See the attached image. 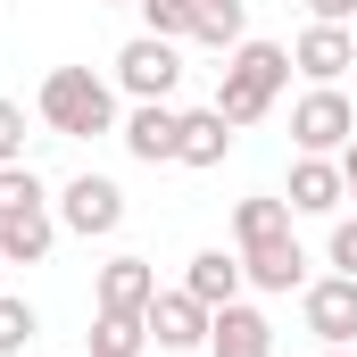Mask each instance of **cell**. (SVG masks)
Instances as JSON below:
<instances>
[{"mask_svg": "<svg viewBox=\"0 0 357 357\" xmlns=\"http://www.w3.org/2000/svg\"><path fill=\"white\" fill-rule=\"evenodd\" d=\"M316 357H357V349H316Z\"/></svg>", "mask_w": 357, "mask_h": 357, "instance_id": "cell-28", "label": "cell"}, {"mask_svg": "<svg viewBox=\"0 0 357 357\" xmlns=\"http://www.w3.org/2000/svg\"><path fill=\"white\" fill-rule=\"evenodd\" d=\"M108 84L125 91V100H175L183 84V42H167V33H133L125 50H116V75Z\"/></svg>", "mask_w": 357, "mask_h": 357, "instance_id": "cell-4", "label": "cell"}, {"mask_svg": "<svg viewBox=\"0 0 357 357\" xmlns=\"http://www.w3.org/2000/svg\"><path fill=\"white\" fill-rule=\"evenodd\" d=\"M241 282H250V274H241V250H199V258L183 266V291H191L199 307H233Z\"/></svg>", "mask_w": 357, "mask_h": 357, "instance_id": "cell-15", "label": "cell"}, {"mask_svg": "<svg viewBox=\"0 0 357 357\" xmlns=\"http://www.w3.org/2000/svg\"><path fill=\"white\" fill-rule=\"evenodd\" d=\"M142 324H150V341H158V349H208V324H216V307H199V299H191V291H158V299H150V316H142Z\"/></svg>", "mask_w": 357, "mask_h": 357, "instance_id": "cell-8", "label": "cell"}, {"mask_svg": "<svg viewBox=\"0 0 357 357\" xmlns=\"http://www.w3.org/2000/svg\"><path fill=\"white\" fill-rule=\"evenodd\" d=\"M291 75H299V67H291V50H282V42H241V50L225 59V75H216V100H208V108L241 133V125H258L274 100H282Z\"/></svg>", "mask_w": 357, "mask_h": 357, "instance_id": "cell-2", "label": "cell"}, {"mask_svg": "<svg viewBox=\"0 0 357 357\" xmlns=\"http://www.w3.org/2000/svg\"><path fill=\"white\" fill-rule=\"evenodd\" d=\"M274 233H291V199H274V191H250V199L233 208V250H250V241H274Z\"/></svg>", "mask_w": 357, "mask_h": 357, "instance_id": "cell-18", "label": "cell"}, {"mask_svg": "<svg viewBox=\"0 0 357 357\" xmlns=\"http://www.w3.org/2000/svg\"><path fill=\"white\" fill-rule=\"evenodd\" d=\"M191 8H199V0H142V33L183 42V33H191Z\"/></svg>", "mask_w": 357, "mask_h": 357, "instance_id": "cell-22", "label": "cell"}, {"mask_svg": "<svg viewBox=\"0 0 357 357\" xmlns=\"http://www.w3.org/2000/svg\"><path fill=\"white\" fill-rule=\"evenodd\" d=\"M307 17H316V25H349L357 0H307Z\"/></svg>", "mask_w": 357, "mask_h": 357, "instance_id": "cell-25", "label": "cell"}, {"mask_svg": "<svg viewBox=\"0 0 357 357\" xmlns=\"http://www.w3.org/2000/svg\"><path fill=\"white\" fill-rule=\"evenodd\" d=\"M91 299H100V316H150V299H158V266L125 250V258L100 266V291H91Z\"/></svg>", "mask_w": 357, "mask_h": 357, "instance_id": "cell-11", "label": "cell"}, {"mask_svg": "<svg viewBox=\"0 0 357 357\" xmlns=\"http://www.w3.org/2000/svg\"><path fill=\"white\" fill-rule=\"evenodd\" d=\"M0 291H8V266H0Z\"/></svg>", "mask_w": 357, "mask_h": 357, "instance_id": "cell-29", "label": "cell"}, {"mask_svg": "<svg viewBox=\"0 0 357 357\" xmlns=\"http://www.w3.org/2000/svg\"><path fill=\"white\" fill-rule=\"evenodd\" d=\"M50 208H59V233H84V241H108V233L125 225V191L108 175H75Z\"/></svg>", "mask_w": 357, "mask_h": 357, "instance_id": "cell-6", "label": "cell"}, {"mask_svg": "<svg viewBox=\"0 0 357 357\" xmlns=\"http://www.w3.org/2000/svg\"><path fill=\"white\" fill-rule=\"evenodd\" d=\"M241 274H250V291H266V299H282V291H307V250H299V233L250 241V250H241Z\"/></svg>", "mask_w": 357, "mask_h": 357, "instance_id": "cell-9", "label": "cell"}, {"mask_svg": "<svg viewBox=\"0 0 357 357\" xmlns=\"http://www.w3.org/2000/svg\"><path fill=\"white\" fill-rule=\"evenodd\" d=\"M324 266L357 274V216H333V241H324Z\"/></svg>", "mask_w": 357, "mask_h": 357, "instance_id": "cell-23", "label": "cell"}, {"mask_svg": "<svg viewBox=\"0 0 357 357\" xmlns=\"http://www.w3.org/2000/svg\"><path fill=\"white\" fill-rule=\"evenodd\" d=\"M25 208H50V183L17 158V167H0V216H25Z\"/></svg>", "mask_w": 357, "mask_h": 357, "instance_id": "cell-20", "label": "cell"}, {"mask_svg": "<svg viewBox=\"0 0 357 357\" xmlns=\"http://www.w3.org/2000/svg\"><path fill=\"white\" fill-rule=\"evenodd\" d=\"M142 349H150L142 316H91V357H142Z\"/></svg>", "mask_w": 357, "mask_h": 357, "instance_id": "cell-19", "label": "cell"}, {"mask_svg": "<svg viewBox=\"0 0 357 357\" xmlns=\"http://www.w3.org/2000/svg\"><path fill=\"white\" fill-rule=\"evenodd\" d=\"M116 142H125V158H142V167H175V150H183V108H175V100H133L125 125H116Z\"/></svg>", "mask_w": 357, "mask_h": 357, "instance_id": "cell-7", "label": "cell"}, {"mask_svg": "<svg viewBox=\"0 0 357 357\" xmlns=\"http://www.w3.org/2000/svg\"><path fill=\"white\" fill-rule=\"evenodd\" d=\"M291 142H299V158H341L357 142V100L341 84H307L291 108Z\"/></svg>", "mask_w": 357, "mask_h": 357, "instance_id": "cell-3", "label": "cell"}, {"mask_svg": "<svg viewBox=\"0 0 357 357\" xmlns=\"http://www.w3.org/2000/svg\"><path fill=\"white\" fill-rule=\"evenodd\" d=\"M100 8H142V0H100Z\"/></svg>", "mask_w": 357, "mask_h": 357, "instance_id": "cell-27", "label": "cell"}, {"mask_svg": "<svg viewBox=\"0 0 357 357\" xmlns=\"http://www.w3.org/2000/svg\"><path fill=\"white\" fill-rule=\"evenodd\" d=\"M291 67H299L307 84H341V75L357 67V33H349V25H316V17H307V33L291 42Z\"/></svg>", "mask_w": 357, "mask_h": 357, "instance_id": "cell-10", "label": "cell"}, {"mask_svg": "<svg viewBox=\"0 0 357 357\" xmlns=\"http://www.w3.org/2000/svg\"><path fill=\"white\" fill-rule=\"evenodd\" d=\"M299 316H307L316 349H357V274H307Z\"/></svg>", "mask_w": 357, "mask_h": 357, "instance_id": "cell-5", "label": "cell"}, {"mask_svg": "<svg viewBox=\"0 0 357 357\" xmlns=\"http://www.w3.org/2000/svg\"><path fill=\"white\" fill-rule=\"evenodd\" d=\"M291 216H341L349 183H341V158H291Z\"/></svg>", "mask_w": 357, "mask_h": 357, "instance_id": "cell-12", "label": "cell"}, {"mask_svg": "<svg viewBox=\"0 0 357 357\" xmlns=\"http://www.w3.org/2000/svg\"><path fill=\"white\" fill-rule=\"evenodd\" d=\"M33 333H42V316H33L17 291H0V357H25V349H33Z\"/></svg>", "mask_w": 357, "mask_h": 357, "instance_id": "cell-21", "label": "cell"}, {"mask_svg": "<svg viewBox=\"0 0 357 357\" xmlns=\"http://www.w3.org/2000/svg\"><path fill=\"white\" fill-rule=\"evenodd\" d=\"M59 250V208H25V216H0V266H42Z\"/></svg>", "mask_w": 357, "mask_h": 357, "instance_id": "cell-14", "label": "cell"}, {"mask_svg": "<svg viewBox=\"0 0 357 357\" xmlns=\"http://www.w3.org/2000/svg\"><path fill=\"white\" fill-rule=\"evenodd\" d=\"M183 42H199V50H225V59H233V50L250 42V0H199Z\"/></svg>", "mask_w": 357, "mask_h": 357, "instance_id": "cell-16", "label": "cell"}, {"mask_svg": "<svg viewBox=\"0 0 357 357\" xmlns=\"http://www.w3.org/2000/svg\"><path fill=\"white\" fill-rule=\"evenodd\" d=\"M225 150H233V125H225L216 108H183V150H175V167H225Z\"/></svg>", "mask_w": 357, "mask_h": 357, "instance_id": "cell-17", "label": "cell"}, {"mask_svg": "<svg viewBox=\"0 0 357 357\" xmlns=\"http://www.w3.org/2000/svg\"><path fill=\"white\" fill-rule=\"evenodd\" d=\"M17 158H25V108L0 100V167H17Z\"/></svg>", "mask_w": 357, "mask_h": 357, "instance_id": "cell-24", "label": "cell"}, {"mask_svg": "<svg viewBox=\"0 0 357 357\" xmlns=\"http://www.w3.org/2000/svg\"><path fill=\"white\" fill-rule=\"evenodd\" d=\"M208 357H274V324L258 307H216V324H208Z\"/></svg>", "mask_w": 357, "mask_h": 357, "instance_id": "cell-13", "label": "cell"}, {"mask_svg": "<svg viewBox=\"0 0 357 357\" xmlns=\"http://www.w3.org/2000/svg\"><path fill=\"white\" fill-rule=\"evenodd\" d=\"M33 116H42L50 133H67V142H100V133L125 125V116H116V84L91 75V67H50L42 91H33Z\"/></svg>", "mask_w": 357, "mask_h": 357, "instance_id": "cell-1", "label": "cell"}, {"mask_svg": "<svg viewBox=\"0 0 357 357\" xmlns=\"http://www.w3.org/2000/svg\"><path fill=\"white\" fill-rule=\"evenodd\" d=\"M341 183H349V199H357V142L341 150Z\"/></svg>", "mask_w": 357, "mask_h": 357, "instance_id": "cell-26", "label": "cell"}]
</instances>
